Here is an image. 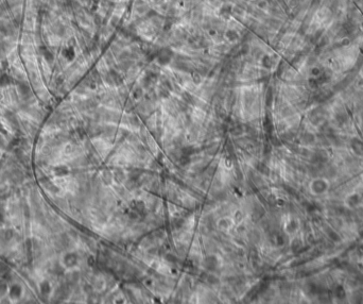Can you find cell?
<instances>
[{
    "mask_svg": "<svg viewBox=\"0 0 363 304\" xmlns=\"http://www.w3.org/2000/svg\"><path fill=\"white\" fill-rule=\"evenodd\" d=\"M9 171V180L14 184L22 183L24 179V174L18 168H13Z\"/></svg>",
    "mask_w": 363,
    "mask_h": 304,
    "instance_id": "cell-1",
    "label": "cell"
},
{
    "mask_svg": "<svg viewBox=\"0 0 363 304\" xmlns=\"http://www.w3.org/2000/svg\"><path fill=\"white\" fill-rule=\"evenodd\" d=\"M69 292H70V285L65 283V284H62V285H59V287L56 289L54 294V299L55 300H64L66 299L67 297L69 296Z\"/></svg>",
    "mask_w": 363,
    "mask_h": 304,
    "instance_id": "cell-2",
    "label": "cell"
},
{
    "mask_svg": "<svg viewBox=\"0 0 363 304\" xmlns=\"http://www.w3.org/2000/svg\"><path fill=\"white\" fill-rule=\"evenodd\" d=\"M70 245V238L67 234H61L59 236V238L55 241V246L56 248H59V250H65L69 247Z\"/></svg>",
    "mask_w": 363,
    "mask_h": 304,
    "instance_id": "cell-3",
    "label": "cell"
},
{
    "mask_svg": "<svg viewBox=\"0 0 363 304\" xmlns=\"http://www.w3.org/2000/svg\"><path fill=\"white\" fill-rule=\"evenodd\" d=\"M40 184H42L46 189H48L49 191L52 192V194L59 192V187H57L54 183H52L48 177H42V178H40Z\"/></svg>",
    "mask_w": 363,
    "mask_h": 304,
    "instance_id": "cell-4",
    "label": "cell"
},
{
    "mask_svg": "<svg viewBox=\"0 0 363 304\" xmlns=\"http://www.w3.org/2000/svg\"><path fill=\"white\" fill-rule=\"evenodd\" d=\"M22 294V288L19 284H13L9 289V296L11 299H18Z\"/></svg>",
    "mask_w": 363,
    "mask_h": 304,
    "instance_id": "cell-5",
    "label": "cell"
},
{
    "mask_svg": "<svg viewBox=\"0 0 363 304\" xmlns=\"http://www.w3.org/2000/svg\"><path fill=\"white\" fill-rule=\"evenodd\" d=\"M64 265L66 267H73L78 263V255L76 253H67L64 256Z\"/></svg>",
    "mask_w": 363,
    "mask_h": 304,
    "instance_id": "cell-6",
    "label": "cell"
},
{
    "mask_svg": "<svg viewBox=\"0 0 363 304\" xmlns=\"http://www.w3.org/2000/svg\"><path fill=\"white\" fill-rule=\"evenodd\" d=\"M5 118H7L9 124L12 127L14 130H18L19 124H18V120H17L16 115H15L14 113H12L11 111H7V112H5Z\"/></svg>",
    "mask_w": 363,
    "mask_h": 304,
    "instance_id": "cell-7",
    "label": "cell"
},
{
    "mask_svg": "<svg viewBox=\"0 0 363 304\" xmlns=\"http://www.w3.org/2000/svg\"><path fill=\"white\" fill-rule=\"evenodd\" d=\"M113 176H114V181L118 184L123 183L124 181H125V174H124L123 170H122L120 167H116V168L114 169Z\"/></svg>",
    "mask_w": 363,
    "mask_h": 304,
    "instance_id": "cell-8",
    "label": "cell"
},
{
    "mask_svg": "<svg viewBox=\"0 0 363 304\" xmlns=\"http://www.w3.org/2000/svg\"><path fill=\"white\" fill-rule=\"evenodd\" d=\"M18 92H19V94H20L24 98H26V99L31 96V88H30V86H29L28 84L24 83V82H22V83L18 84Z\"/></svg>",
    "mask_w": 363,
    "mask_h": 304,
    "instance_id": "cell-9",
    "label": "cell"
},
{
    "mask_svg": "<svg viewBox=\"0 0 363 304\" xmlns=\"http://www.w3.org/2000/svg\"><path fill=\"white\" fill-rule=\"evenodd\" d=\"M14 236V233L12 230H2L0 231V242L7 244Z\"/></svg>",
    "mask_w": 363,
    "mask_h": 304,
    "instance_id": "cell-10",
    "label": "cell"
},
{
    "mask_svg": "<svg viewBox=\"0 0 363 304\" xmlns=\"http://www.w3.org/2000/svg\"><path fill=\"white\" fill-rule=\"evenodd\" d=\"M101 178H102L103 183H104L105 185H111V184L113 183V181H114L113 172L109 170V169H104V170L102 171V176H101Z\"/></svg>",
    "mask_w": 363,
    "mask_h": 304,
    "instance_id": "cell-11",
    "label": "cell"
},
{
    "mask_svg": "<svg viewBox=\"0 0 363 304\" xmlns=\"http://www.w3.org/2000/svg\"><path fill=\"white\" fill-rule=\"evenodd\" d=\"M218 265V261H217L216 256H208L205 259L204 261V266L208 270H214L215 268Z\"/></svg>",
    "mask_w": 363,
    "mask_h": 304,
    "instance_id": "cell-12",
    "label": "cell"
},
{
    "mask_svg": "<svg viewBox=\"0 0 363 304\" xmlns=\"http://www.w3.org/2000/svg\"><path fill=\"white\" fill-rule=\"evenodd\" d=\"M11 276V269L9 265L3 261H0V276L1 278L7 279V276Z\"/></svg>",
    "mask_w": 363,
    "mask_h": 304,
    "instance_id": "cell-13",
    "label": "cell"
},
{
    "mask_svg": "<svg viewBox=\"0 0 363 304\" xmlns=\"http://www.w3.org/2000/svg\"><path fill=\"white\" fill-rule=\"evenodd\" d=\"M232 226H233V221L228 218H222L218 221V228L222 231L229 230Z\"/></svg>",
    "mask_w": 363,
    "mask_h": 304,
    "instance_id": "cell-14",
    "label": "cell"
},
{
    "mask_svg": "<svg viewBox=\"0 0 363 304\" xmlns=\"http://www.w3.org/2000/svg\"><path fill=\"white\" fill-rule=\"evenodd\" d=\"M39 289L42 295L45 296V297H48L50 295V292H51V286H50L49 282L48 281H43V282L40 283Z\"/></svg>",
    "mask_w": 363,
    "mask_h": 304,
    "instance_id": "cell-15",
    "label": "cell"
},
{
    "mask_svg": "<svg viewBox=\"0 0 363 304\" xmlns=\"http://www.w3.org/2000/svg\"><path fill=\"white\" fill-rule=\"evenodd\" d=\"M80 280V274L78 272H71V273H68L66 276V282L67 284H76V283L79 282Z\"/></svg>",
    "mask_w": 363,
    "mask_h": 304,
    "instance_id": "cell-16",
    "label": "cell"
},
{
    "mask_svg": "<svg viewBox=\"0 0 363 304\" xmlns=\"http://www.w3.org/2000/svg\"><path fill=\"white\" fill-rule=\"evenodd\" d=\"M68 174H69V170H68V168H67L66 166H63V165H61V166H57V167H55V168H54V174H55V176H57V177H65V176H67Z\"/></svg>",
    "mask_w": 363,
    "mask_h": 304,
    "instance_id": "cell-17",
    "label": "cell"
},
{
    "mask_svg": "<svg viewBox=\"0 0 363 304\" xmlns=\"http://www.w3.org/2000/svg\"><path fill=\"white\" fill-rule=\"evenodd\" d=\"M219 150V144L218 143H211L210 145H208L206 147V153L208 155H216L217 152Z\"/></svg>",
    "mask_w": 363,
    "mask_h": 304,
    "instance_id": "cell-18",
    "label": "cell"
},
{
    "mask_svg": "<svg viewBox=\"0 0 363 304\" xmlns=\"http://www.w3.org/2000/svg\"><path fill=\"white\" fill-rule=\"evenodd\" d=\"M50 271H51V273H52L53 276H62L63 273H64V268H63L62 265H59L56 263V264H54L52 267H51Z\"/></svg>",
    "mask_w": 363,
    "mask_h": 304,
    "instance_id": "cell-19",
    "label": "cell"
},
{
    "mask_svg": "<svg viewBox=\"0 0 363 304\" xmlns=\"http://www.w3.org/2000/svg\"><path fill=\"white\" fill-rule=\"evenodd\" d=\"M12 82V78L7 74H3L0 76V86L1 87H4V86H7L9 84H11Z\"/></svg>",
    "mask_w": 363,
    "mask_h": 304,
    "instance_id": "cell-20",
    "label": "cell"
},
{
    "mask_svg": "<svg viewBox=\"0 0 363 304\" xmlns=\"http://www.w3.org/2000/svg\"><path fill=\"white\" fill-rule=\"evenodd\" d=\"M249 238L253 244H257L259 241V239H260V236H259V233L256 230H253L249 234Z\"/></svg>",
    "mask_w": 363,
    "mask_h": 304,
    "instance_id": "cell-21",
    "label": "cell"
},
{
    "mask_svg": "<svg viewBox=\"0 0 363 304\" xmlns=\"http://www.w3.org/2000/svg\"><path fill=\"white\" fill-rule=\"evenodd\" d=\"M243 213L241 211H236L234 213V222L237 224H240L243 220Z\"/></svg>",
    "mask_w": 363,
    "mask_h": 304,
    "instance_id": "cell-22",
    "label": "cell"
},
{
    "mask_svg": "<svg viewBox=\"0 0 363 304\" xmlns=\"http://www.w3.org/2000/svg\"><path fill=\"white\" fill-rule=\"evenodd\" d=\"M137 181L138 180H133V179H130L128 181H126V182H125V188H126V189H130V190L135 189V188L138 186Z\"/></svg>",
    "mask_w": 363,
    "mask_h": 304,
    "instance_id": "cell-23",
    "label": "cell"
},
{
    "mask_svg": "<svg viewBox=\"0 0 363 304\" xmlns=\"http://www.w3.org/2000/svg\"><path fill=\"white\" fill-rule=\"evenodd\" d=\"M223 163H224V166L226 168H232L233 167V156H230V155H225L223 159Z\"/></svg>",
    "mask_w": 363,
    "mask_h": 304,
    "instance_id": "cell-24",
    "label": "cell"
},
{
    "mask_svg": "<svg viewBox=\"0 0 363 304\" xmlns=\"http://www.w3.org/2000/svg\"><path fill=\"white\" fill-rule=\"evenodd\" d=\"M242 132H243V130H242V127L240 126V124H237V126H234L233 128H232V130H230V133L233 134V135H235V136H239V135H241V134H242Z\"/></svg>",
    "mask_w": 363,
    "mask_h": 304,
    "instance_id": "cell-25",
    "label": "cell"
},
{
    "mask_svg": "<svg viewBox=\"0 0 363 304\" xmlns=\"http://www.w3.org/2000/svg\"><path fill=\"white\" fill-rule=\"evenodd\" d=\"M20 206H22V213H24V215L27 217V218H29V217H30V214H31V211H30V207H29V205L27 204L26 202H24V203H22V205H20Z\"/></svg>",
    "mask_w": 363,
    "mask_h": 304,
    "instance_id": "cell-26",
    "label": "cell"
},
{
    "mask_svg": "<svg viewBox=\"0 0 363 304\" xmlns=\"http://www.w3.org/2000/svg\"><path fill=\"white\" fill-rule=\"evenodd\" d=\"M7 292V284L5 281H0V296L5 295Z\"/></svg>",
    "mask_w": 363,
    "mask_h": 304,
    "instance_id": "cell-27",
    "label": "cell"
},
{
    "mask_svg": "<svg viewBox=\"0 0 363 304\" xmlns=\"http://www.w3.org/2000/svg\"><path fill=\"white\" fill-rule=\"evenodd\" d=\"M10 196H11V191H10V189H7V188L0 189V198H1L2 200L7 199Z\"/></svg>",
    "mask_w": 363,
    "mask_h": 304,
    "instance_id": "cell-28",
    "label": "cell"
},
{
    "mask_svg": "<svg viewBox=\"0 0 363 304\" xmlns=\"http://www.w3.org/2000/svg\"><path fill=\"white\" fill-rule=\"evenodd\" d=\"M7 147H9V142H7L5 138L0 134V148H1V149L7 150Z\"/></svg>",
    "mask_w": 363,
    "mask_h": 304,
    "instance_id": "cell-29",
    "label": "cell"
},
{
    "mask_svg": "<svg viewBox=\"0 0 363 304\" xmlns=\"http://www.w3.org/2000/svg\"><path fill=\"white\" fill-rule=\"evenodd\" d=\"M130 124H131V126H133L134 128H138V127H139V124H140V122H139V120H138L137 117L132 116L130 118Z\"/></svg>",
    "mask_w": 363,
    "mask_h": 304,
    "instance_id": "cell-30",
    "label": "cell"
},
{
    "mask_svg": "<svg viewBox=\"0 0 363 304\" xmlns=\"http://www.w3.org/2000/svg\"><path fill=\"white\" fill-rule=\"evenodd\" d=\"M96 263H97V259H96V257H94L93 255H89V256H88V259H87V264H88V266L89 267H94L96 265Z\"/></svg>",
    "mask_w": 363,
    "mask_h": 304,
    "instance_id": "cell-31",
    "label": "cell"
},
{
    "mask_svg": "<svg viewBox=\"0 0 363 304\" xmlns=\"http://www.w3.org/2000/svg\"><path fill=\"white\" fill-rule=\"evenodd\" d=\"M223 249L225 250L226 252H232V251H233V247H232V245H230L229 242H225V244H224Z\"/></svg>",
    "mask_w": 363,
    "mask_h": 304,
    "instance_id": "cell-32",
    "label": "cell"
},
{
    "mask_svg": "<svg viewBox=\"0 0 363 304\" xmlns=\"http://www.w3.org/2000/svg\"><path fill=\"white\" fill-rule=\"evenodd\" d=\"M193 82H194V83H200V82H201V77H200L199 75L194 74L193 75Z\"/></svg>",
    "mask_w": 363,
    "mask_h": 304,
    "instance_id": "cell-33",
    "label": "cell"
},
{
    "mask_svg": "<svg viewBox=\"0 0 363 304\" xmlns=\"http://www.w3.org/2000/svg\"><path fill=\"white\" fill-rule=\"evenodd\" d=\"M3 218H4V215H3L2 209H1V207H0V224L3 221Z\"/></svg>",
    "mask_w": 363,
    "mask_h": 304,
    "instance_id": "cell-34",
    "label": "cell"
},
{
    "mask_svg": "<svg viewBox=\"0 0 363 304\" xmlns=\"http://www.w3.org/2000/svg\"><path fill=\"white\" fill-rule=\"evenodd\" d=\"M0 132H2V133H4V131H3V128H2V126H1V124H0Z\"/></svg>",
    "mask_w": 363,
    "mask_h": 304,
    "instance_id": "cell-35",
    "label": "cell"
}]
</instances>
